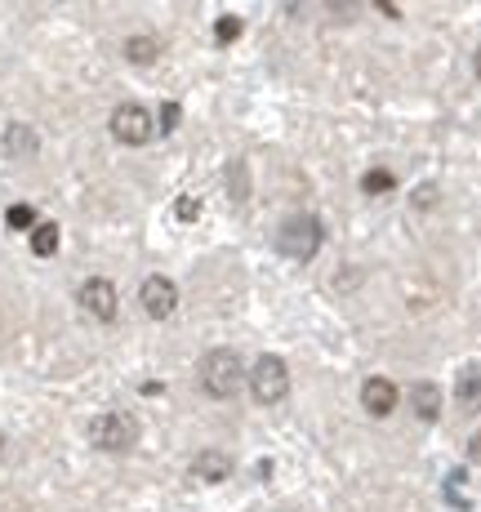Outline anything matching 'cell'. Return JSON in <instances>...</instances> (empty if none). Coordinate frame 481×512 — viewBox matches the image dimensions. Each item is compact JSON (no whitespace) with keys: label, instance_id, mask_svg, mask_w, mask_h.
Wrapping results in <instances>:
<instances>
[{"label":"cell","instance_id":"ba28073f","mask_svg":"<svg viewBox=\"0 0 481 512\" xmlns=\"http://www.w3.org/2000/svg\"><path fill=\"white\" fill-rule=\"evenodd\" d=\"M76 299H81V308L90 312L94 321H116V285L107 277H90Z\"/></svg>","mask_w":481,"mask_h":512},{"label":"cell","instance_id":"3957f363","mask_svg":"<svg viewBox=\"0 0 481 512\" xmlns=\"http://www.w3.org/2000/svg\"><path fill=\"white\" fill-rule=\"evenodd\" d=\"M90 441L103 455H125V450H134V441H139V423L130 415H121V410H107V415H98L90 423Z\"/></svg>","mask_w":481,"mask_h":512},{"label":"cell","instance_id":"9a60e30c","mask_svg":"<svg viewBox=\"0 0 481 512\" xmlns=\"http://www.w3.org/2000/svg\"><path fill=\"white\" fill-rule=\"evenodd\" d=\"M32 254L36 259H49V254H58V223H36L32 228Z\"/></svg>","mask_w":481,"mask_h":512},{"label":"cell","instance_id":"ffe728a7","mask_svg":"<svg viewBox=\"0 0 481 512\" xmlns=\"http://www.w3.org/2000/svg\"><path fill=\"white\" fill-rule=\"evenodd\" d=\"M179 116H183V112H179V103H165V107H161V130H165V134H174V130H179Z\"/></svg>","mask_w":481,"mask_h":512},{"label":"cell","instance_id":"603a6c76","mask_svg":"<svg viewBox=\"0 0 481 512\" xmlns=\"http://www.w3.org/2000/svg\"><path fill=\"white\" fill-rule=\"evenodd\" d=\"M473 67H477V81H481V49H477V58H473Z\"/></svg>","mask_w":481,"mask_h":512},{"label":"cell","instance_id":"7a4b0ae2","mask_svg":"<svg viewBox=\"0 0 481 512\" xmlns=\"http://www.w3.org/2000/svg\"><path fill=\"white\" fill-rule=\"evenodd\" d=\"M321 241H326V228H321L317 214H290L277 232V250L294 263H308L321 250Z\"/></svg>","mask_w":481,"mask_h":512},{"label":"cell","instance_id":"7c38bea8","mask_svg":"<svg viewBox=\"0 0 481 512\" xmlns=\"http://www.w3.org/2000/svg\"><path fill=\"white\" fill-rule=\"evenodd\" d=\"M0 152L5 156H32L36 152V130L32 125H9L5 139H0Z\"/></svg>","mask_w":481,"mask_h":512},{"label":"cell","instance_id":"30bf717a","mask_svg":"<svg viewBox=\"0 0 481 512\" xmlns=\"http://www.w3.org/2000/svg\"><path fill=\"white\" fill-rule=\"evenodd\" d=\"M410 410H415V419L419 423H437L441 419V388L437 383H415L410 388Z\"/></svg>","mask_w":481,"mask_h":512},{"label":"cell","instance_id":"52a82bcc","mask_svg":"<svg viewBox=\"0 0 481 512\" xmlns=\"http://www.w3.org/2000/svg\"><path fill=\"white\" fill-rule=\"evenodd\" d=\"M397 401H401L397 383L384 379V374H370V379L361 383V406H366L370 419H388L392 410H397Z\"/></svg>","mask_w":481,"mask_h":512},{"label":"cell","instance_id":"d6986e66","mask_svg":"<svg viewBox=\"0 0 481 512\" xmlns=\"http://www.w3.org/2000/svg\"><path fill=\"white\" fill-rule=\"evenodd\" d=\"M174 219H179V223H196V219H201V201H196V196H179V201H174Z\"/></svg>","mask_w":481,"mask_h":512},{"label":"cell","instance_id":"6da1fadb","mask_svg":"<svg viewBox=\"0 0 481 512\" xmlns=\"http://www.w3.org/2000/svg\"><path fill=\"white\" fill-rule=\"evenodd\" d=\"M201 388H205V397H214V401H228V397H237V388H241V379H245V370H241V357L232 348H214V352H205V361H201Z\"/></svg>","mask_w":481,"mask_h":512},{"label":"cell","instance_id":"2e32d148","mask_svg":"<svg viewBox=\"0 0 481 512\" xmlns=\"http://www.w3.org/2000/svg\"><path fill=\"white\" fill-rule=\"evenodd\" d=\"M392 187H397V174L392 170H370L366 179H361V192L366 196H388Z\"/></svg>","mask_w":481,"mask_h":512},{"label":"cell","instance_id":"8fae6325","mask_svg":"<svg viewBox=\"0 0 481 512\" xmlns=\"http://www.w3.org/2000/svg\"><path fill=\"white\" fill-rule=\"evenodd\" d=\"M192 477L219 486V481L232 477V459L223 455V450H201V455H196V464H192Z\"/></svg>","mask_w":481,"mask_h":512},{"label":"cell","instance_id":"4fadbf2b","mask_svg":"<svg viewBox=\"0 0 481 512\" xmlns=\"http://www.w3.org/2000/svg\"><path fill=\"white\" fill-rule=\"evenodd\" d=\"M125 58H130L134 67H152L156 58H161V41H156V36H130V41H125Z\"/></svg>","mask_w":481,"mask_h":512},{"label":"cell","instance_id":"9c48e42d","mask_svg":"<svg viewBox=\"0 0 481 512\" xmlns=\"http://www.w3.org/2000/svg\"><path fill=\"white\" fill-rule=\"evenodd\" d=\"M455 401H459V410H464V415H477V410H481V366H477V361H468V366L459 370Z\"/></svg>","mask_w":481,"mask_h":512},{"label":"cell","instance_id":"e0dca14e","mask_svg":"<svg viewBox=\"0 0 481 512\" xmlns=\"http://www.w3.org/2000/svg\"><path fill=\"white\" fill-rule=\"evenodd\" d=\"M5 223H9V228H14V232H32L41 219H36V210H32V205H27V201H18V205H9Z\"/></svg>","mask_w":481,"mask_h":512},{"label":"cell","instance_id":"7402d4cb","mask_svg":"<svg viewBox=\"0 0 481 512\" xmlns=\"http://www.w3.org/2000/svg\"><path fill=\"white\" fill-rule=\"evenodd\" d=\"M468 459H473V464L481 468V428L473 432V437H468Z\"/></svg>","mask_w":481,"mask_h":512},{"label":"cell","instance_id":"5b68a950","mask_svg":"<svg viewBox=\"0 0 481 512\" xmlns=\"http://www.w3.org/2000/svg\"><path fill=\"white\" fill-rule=\"evenodd\" d=\"M112 139L116 143H125V147H143V143H152V112H147L143 103H121L112 112Z\"/></svg>","mask_w":481,"mask_h":512},{"label":"cell","instance_id":"44dd1931","mask_svg":"<svg viewBox=\"0 0 481 512\" xmlns=\"http://www.w3.org/2000/svg\"><path fill=\"white\" fill-rule=\"evenodd\" d=\"M415 205H419V210H428V205H437V187H419V192H415Z\"/></svg>","mask_w":481,"mask_h":512},{"label":"cell","instance_id":"8992f818","mask_svg":"<svg viewBox=\"0 0 481 512\" xmlns=\"http://www.w3.org/2000/svg\"><path fill=\"white\" fill-rule=\"evenodd\" d=\"M139 303H143V312L152 321L174 317V308H179V285H174L170 277H161V272H152V277L143 281V290H139Z\"/></svg>","mask_w":481,"mask_h":512},{"label":"cell","instance_id":"ac0fdd59","mask_svg":"<svg viewBox=\"0 0 481 512\" xmlns=\"http://www.w3.org/2000/svg\"><path fill=\"white\" fill-rule=\"evenodd\" d=\"M241 32H245V23H241L237 14H223L219 23H214V41H219V45H232Z\"/></svg>","mask_w":481,"mask_h":512},{"label":"cell","instance_id":"277c9868","mask_svg":"<svg viewBox=\"0 0 481 512\" xmlns=\"http://www.w3.org/2000/svg\"><path fill=\"white\" fill-rule=\"evenodd\" d=\"M250 392H254V401L259 406H277V401H286V392H290V366L281 357H259L254 361V370H250Z\"/></svg>","mask_w":481,"mask_h":512},{"label":"cell","instance_id":"5bb4252c","mask_svg":"<svg viewBox=\"0 0 481 512\" xmlns=\"http://www.w3.org/2000/svg\"><path fill=\"white\" fill-rule=\"evenodd\" d=\"M446 504L450 508H473V490H468V472L455 468L446 477Z\"/></svg>","mask_w":481,"mask_h":512}]
</instances>
